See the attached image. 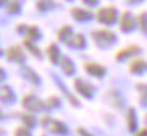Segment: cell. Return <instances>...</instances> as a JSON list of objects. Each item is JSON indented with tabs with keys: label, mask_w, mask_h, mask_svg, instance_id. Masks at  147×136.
Masks as SVG:
<instances>
[{
	"label": "cell",
	"mask_w": 147,
	"mask_h": 136,
	"mask_svg": "<svg viewBox=\"0 0 147 136\" xmlns=\"http://www.w3.org/2000/svg\"><path fill=\"white\" fill-rule=\"evenodd\" d=\"M113 15H115V10L113 8H104V10H100L99 13H97V16H100L102 21H112Z\"/></svg>",
	"instance_id": "cell-1"
},
{
	"label": "cell",
	"mask_w": 147,
	"mask_h": 136,
	"mask_svg": "<svg viewBox=\"0 0 147 136\" xmlns=\"http://www.w3.org/2000/svg\"><path fill=\"white\" fill-rule=\"evenodd\" d=\"M87 68H89V71H92V73H104V68H102V66H95V65H87Z\"/></svg>",
	"instance_id": "cell-2"
}]
</instances>
